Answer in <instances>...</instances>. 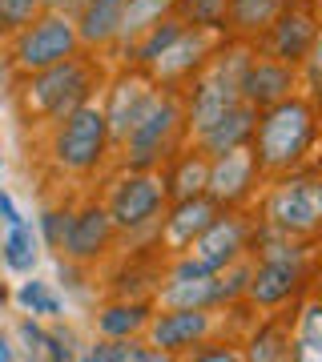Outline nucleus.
I'll return each mask as SVG.
<instances>
[{
	"label": "nucleus",
	"instance_id": "2f4dec72",
	"mask_svg": "<svg viewBox=\"0 0 322 362\" xmlns=\"http://www.w3.org/2000/svg\"><path fill=\"white\" fill-rule=\"evenodd\" d=\"M302 61H306V85H310V93H314V101L322 105V33L314 37V45H310V52Z\"/></svg>",
	"mask_w": 322,
	"mask_h": 362
},
{
	"label": "nucleus",
	"instance_id": "393cba45",
	"mask_svg": "<svg viewBox=\"0 0 322 362\" xmlns=\"http://www.w3.org/2000/svg\"><path fill=\"white\" fill-rule=\"evenodd\" d=\"M226 8L230 0H173V16L202 28H226Z\"/></svg>",
	"mask_w": 322,
	"mask_h": 362
},
{
	"label": "nucleus",
	"instance_id": "c9c22d12",
	"mask_svg": "<svg viewBox=\"0 0 322 362\" xmlns=\"http://www.w3.org/2000/svg\"><path fill=\"white\" fill-rule=\"evenodd\" d=\"M0 161H4V149H0Z\"/></svg>",
	"mask_w": 322,
	"mask_h": 362
},
{
	"label": "nucleus",
	"instance_id": "a211bd4d",
	"mask_svg": "<svg viewBox=\"0 0 322 362\" xmlns=\"http://www.w3.org/2000/svg\"><path fill=\"white\" fill-rule=\"evenodd\" d=\"M125 4L129 0H85L81 13L73 16L81 37V49H109L121 33V21H125Z\"/></svg>",
	"mask_w": 322,
	"mask_h": 362
},
{
	"label": "nucleus",
	"instance_id": "6ab92c4d",
	"mask_svg": "<svg viewBox=\"0 0 322 362\" xmlns=\"http://www.w3.org/2000/svg\"><path fill=\"white\" fill-rule=\"evenodd\" d=\"M254 125H258V109L250 101H238L234 109H226L206 133H197L193 141H197L202 153H226V149H238V145L250 141V137H254Z\"/></svg>",
	"mask_w": 322,
	"mask_h": 362
},
{
	"label": "nucleus",
	"instance_id": "6e6552de",
	"mask_svg": "<svg viewBox=\"0 0 322 362\" xmlns=\"http://www.w3.org/2000/svg\"><path fill=\"white\" fill-rule=\"evenodd\" d=\"M266 221L278 233L322 230V177H286L266 197Z\"/></svg>",
	"mask_w": 322,
	"mask_h": 362
},
{
	"label": "nucleus",
	"instance_id": "9b49d317",
	"mask_svg": "<svg viewBox=\"0 0 322 362\" xmlns=\"http://www.w3.org/2000/svg\"><path fill=\"white\" fill-rule=\"evenodd\" d=\"M117 226L109 218V209L101 202H89V206L73 209L69 218V230H64V242H61V254L73 262H97L105 250H113L117 242Z\"/></svg>",
	"mask_w": 322,
	"mask_h": 362
},
{
	"label": "nucleus",
	"instance_id": "5701e85b",
	"mask_svg": "<svg viewBox=\"0 0 322 362\" xmlns=\"http://www.w3.org/2000/svg\"><path fill=\"white\" fill-rule=\"evenodd\" d=\"M206 173H209V161L202 149H190V153L178 161V169H173V177H169V189H173V197H193V194H206Z\"/></svg>",
	"mask_w": 322,
	"mask_h": 362
},
{
	"label": "nucleus",
	"instance_id": "4be33fe9",
	"mask_svg": "<svg viewBox=\"0 0 322 362\" xmlns=\"http://www.w3.org/2000/svg\"><path fill=\"white\" fill-rule=\"evenodd\" d=\"M37 246H40V238L28 230L25 221H16V226H8L4 242H0V262H4L13 274H28L33 266H37V258H40Z\"/></svg>",
	"mask_w": 322,
	"mask_h": 362
},
{
	"label": "nucleus",
	"instance_id": "f257e3e1",
	"mask_svg": "<svg viewBox=\"0 0 322 362\" xmlns=\"http://www.w3.org/2000/svg\"><path fill=\"white\" fill-rule=\"evenodd\" d=\"M105 85V69L89 52H73L49 69L37 73H16L13 81V101L25 125H52L64 113H73L77 105L93 101V93Z\"/></svg>",
	"mask_w": 322,
	"mask_h": 362
},
{
	"label": "nucleus",
	"instance_id": "2eb2a0df",
	"mask_svg": "<svg viewBox=\"0 0 322 362\" xmlns=\"http://www.w3.org/2000/svg\"><path fill=\"white\" fill-rule=\"evenodd\" d=\"M294 93V65H286L278 57H246V69H242V97L254 109H270L274 101H282Z\"/></svg>",
	"mask_w": 322,
	"mask_h": 362
},
{
	"label": "nucleus",
	"instance_id": "f3484780",
	"mask_svg": "<svg viewBox=\"0 0 322 362\" xmlns=\"http://www.w3.org/2000/svg\"><path fill=\"white\" fill-rule=\"evenodd\" d=\"M214 218H218V202H214L209 194L181 197L178 206H173V214L166 218V233H161V242H166L173 254H185V250H190V242L206 230Z\"/></svg>",
	"mask_w": 322,
	"mask_h": 362
},
{
	"label": "nucleus",
	"instance_id": "4468645a",
	"mask_svg": "<svg viewBox=\"0 0 322 362\" xmlns=\"http://www.w3.org/2000/svg\"><path fill=\"white\" fill-rule=\"evenodd\" d=\"M314 37H318V13L290 0L266 28V49H270V57H278L286 65H298L310 52Z\"/></svg>",
	"mask_w": 322,
	"mask_h": 362
},
{
	"label": "nucleus",
	"instance_id": "e433bc0d",
	"mask_svg": "<svg viewBox=\"0 0 322 362\" xmlns=\"http://www.w3.org/2000/svg\"><path fill=\"white\" fill-rule=\"evenodd\" d=\"M318 290H322V278H318Z\"/></svg>",
	"mask_w": 322,
	"mask_h": 362
},
{
	"label": "nucleus",
	"instance_id": "20e7f679",
	"mask_svg": "<svg viewBox=\"0 0 322 362\" xmlns=\"http://www.w3.org/2000/svg\"><path fill=\"white\" fill-rule=\"evenodd\" d=\"M4 52H8L13 73H37V69H49L57 61H64V57L81 52V37H77L73 16L45 8L21 33H13V37L4 40Z\"/></svg>",
	"mask_w": 322,
	"mask_h": 362
},
{
	"label": "nucleus",
	"instance_id": "bb28decb",
	"mask_svg": "<svg viewBox=\"0 0 322 362\" xmlns=\"http://www.w3.org/2000/svg\"><path fill=\"white\" fill-rule=\"evenodd\" d=\"M40 13H45V0H0V40L21 33Z\"/></svg>",
	"mask_w": 322,
	"mask_h": 362
},
{
	"label": "nucleus",
	"instance_id": "7c9ffc66",
	"mask_svg": "<svg viewBox=\"0 0 322 362\" xmlns=\"http://www.w3.org/2000/svg\"><path fill=\"white\" fill-rule=\"evenodd\" d=\"M21 334H25V342L45 346V354H49V358H73V350L61 342V334H45V330H40V326H33V322H21Z\"/></svg>",
	"mask_w": 322,
	"mask_h": 362
},
{
	"label": "nucleus",
	"instance_id": "423d86ee",
	"mask_svg": "<svg viewBox=\"0 0 322 362\" xmlns=\"http://www.w3.org/2000/svg\"><path fill=\"white\" fill-rule=\"evenodd\" d=\"M101 206L109 209V218H113L117 230L137 233L161 214V206H166V185L149 169H125L117 181H109V194H105Z\"/></svg>",
	"mask_w": 322,
	"mask_h": 362
},
{
	"label": "nucleus",
	"instance_id": "a878e982",
	"mask_svg": "<svg viewBox=\"0 0 322 362\" xmlns=\"http://www.w3.org/2000/svg\"><path fill=\"white\" fill-rule=\"evenodd\" d=\"M89 358L93 362H154L161 358V350H145L129 338H101L89 346Z\"/></svg>",
	"mask_w": 322,
	"mask_h": 362
},
{
	"label": "nucleus",
	"instance_id": "b1692460",
	"mask_svg": "<svg viewBox=\"0 0 322 362\" xmlns=\"http://www.w3.org/2000/svg\"><path fill=\"white\" fill-rule=\"evenodd\" d=\"M294 354L298 358H322V302H310L306 310L298 314Z\"/></svg>",
	"mask_w": 322,
	"mask_h": 362
},
{
	"label": "nucleus",
	"instance_id": "0eeeda50",
	"mask_svg": "<svg viewBox=\"0 0 322 362\" xmlns=\"http://www.w3.org/2000/svg\"><path fill=\"white\" fill-rule=\"evenodd\" d=\"M161 97V85H157L142 65H129L125 73H117L109 81V97H105V125H109V141L113 149L129 137V129L142 121L154 101Z\"/></svg>",
	"mask_w": 322,
	"mask_h": 362
},
{
	"label": "nucleus",
	"instance_id": "72a5a7b5",
	"mask_svg": "<svg viewBox=\"0 0 322 362\" xmlns=\"http://www.w3.org/2000/svg\"><path fill=\"white\" fill-rule=\"evenodd\" d=\"M0 358H13V346H8V338L0 334Z\"/></svg>",
	"mask_w": 322,
	"mask_h": 362
},
{
	"label": "nucleus",
	"instance_id": "7ed1b4c3",
	"mask_svg": "<svg viewBox=\"0 0 322 362\" xmlns=\"http://www.w3.org/2000/svg\"><path fill=\"white\" fill-rule=\"evenodd\" d=\"M254 133H258V141H254L258 169L286 173L290 165L302 161V153L314 141V109L290 93V97H282V101H274L266 109V117L254 125Z\"/></svg>",
	"mask_w": 322,
	"mask_h": 362
},
{
	"label": "nucleus",
	"instance_id": "f03ea898",
	"mask_svg": "<svg viewBox=\"0 0 322 362\" xmlns=\"http://www.w3.org/2000/svg\"><path fill=\"white\" fill-rule=\"evenodd\" d=\"M45 129H49L52 165L61 173H69V177H93L105 165L109 149H113L109 125H105V109L97 101L77 105L73 113H64L61 121H52Z\"/></svg>",
	"mask_w": 322,
	"mask_h": 362
},
{
	"label": "nucleus",
	"instance_id": "cd10ccee",
	"mask_svg": "<svg viewBox=\"0 0 322 362\" xmlns=\"http://www.w3.org/2000/svg\"><path fill=\"white\" fill-rule=\"evenodd\" d=\"M16 302L25 306V310L40 314V318H57L61 314V298L49 290V282H21V290H16Z\"/></svg>",
	"mask_w": 322,
	"mask_h": 362
},
{
	"label": "nucleus",
	"instance_id": "aec40b11",
	"mask_svg": "<svg viewBox=\"0 0 322 362\" xmlns=\"http://www.w3.org/2000/svg\"><path fill=\"white\" fill-rule=\"evenodd\" d=\"M290 0H230V8H226V16H230L234 33H242V37H250V33H266L270 28V21L278 13H282Z\"/></svg>",
	"mask_w": 322,
	"mask_h": 362
},
{
	"label": "nucleus",
	"instance_id": "f8f14e48",
	"mask_svg": "<svg viewBox=\"0 0 322 362\" xmlns=\"http://www.w3.org/2000/svg\"><path fill=\"white\" fill-rule=\"evenodd\" d=\"M258 177V157L250 145H238V149H226V153H214L206 173V194L218 202V206H238L242 197H250Z\"/></svg>",
	"mask_w": 322,
	"mask_h": 362
},
{
	"label": "nucleus",
	"instance_id": "9d476101",
	"mask_svg": "<svg viewBox=\"0 0 322 362\" xmlns=\"http://www.w3.org/2000/svg\"><path fill=\"white\" fill-rule=\"evenodd\" d=\"M218 33L222 28H202V25H185L181 28V37L169 45L166 52H157L154 61L145 65V73L161 85V89H169V85H181V81H190L197 69L206 65L209 57L218 52Z\"/></svg>",
	"mask_w": 322,
	"mask_h": 362
},
{
	"label": "nucleus",
	"instance_id": "1a4fd4ad",
	"mask_svg": "<svg viewBox=\"0 0 322 362\" xmlns=\"http://www.w3.org/2000/svg\"><path fill=\"white\" fill-rule=\"evenodd\" d=\"M242 250H246V221L242 218H222L218 214V218L190 242V250L178 258L173 274H222L238 262Z\"/></svg>",
	"mask_w": 322,
	"mask_h": 362
},
{
	"label": "nucleus",
	"instance_id": "dca6fc26",
	"mask_svg": "<svg viewBox=\"0 0 322 362\" xmlns=\"http://www.w3.org/2000/svg\"><path fill=\"white\" fill-rule=\"evenodd\" d=\"M298 282H302V262H298L294 254L270 250L266 262L250 274L246 290H250V298L262 302V306H278V302H286V298L298 290Z\"/></svg>",
	"mask_w": 322,
	"mask_h": 362
},
{
	"label": "nucleus",
	"instance_id": "c85d7f7f",
	"mask_svg": "<svg viewBox=\"0 0 322 362\" xmlns=\"http://www.w3.org/2000/svg\"><path fill=\"white\" fill-rule=\"evenodd\" d=\"M69 218H73V209H64V206L45 209V214H40V238H45V246L57 250V254H61V242H64V230H69Z\"/></svg>",
	"mask_w": 322,
	"mask_h": 362
},
{
	"label": "nucleus",
	"instance_id": "39448f33",
	"mask_svg": "<svg viewBox=\"0 0 322 362\" xmlns=\"http://www.w3.org/2000/svg\"><path fill=\"white\" fill-rule=\"evenodd\" d=\"M185 125V113H181V101L173 93L161 89V97L154 101V109L129 129V137L117 149H121V165L125 169H154L161 165L173 145H178V133Z\"/></svg>",
	"mask_w": 322,
	"mask_h": 362
},
{
	"label": "nucleus",
	"instance_id": "c756f323",
	"mask_svg": "<svg viewBox=\"0 0 322 362\" xmlns=\"http://www.w3.org/2000/svg\"><path fill=\"white\" fill-rule=\"evenodd\" d=\"M254 358H286L290 354V334L286 330H266V334L254 338Z\"/></svg>",
	"mask_w": 322,
	"mask_h": 362
},
{
	"label": "nucleus",
	"instance_id": "f704fd0d",
	"mask_svg": "<svg viewBox=\"0 0 322 362\" xmlns=\"http://www.w3.org/2000/svg\"><path fill=\"white\" fill-rule=\"evenodd\" d=\"M314 13H318V21H322V0H314Z\"/></svg>",
	"mask_w": 322,
	"mask_h": 362
},
{
	"label": "nucleus",
	"instance_id": "473e14b6",
	"mask_svg": "<svg viewBox=\"0 0 322 362\" xmlns=\"http://www.w3.org/2000/svg\"><path fill=\"white\" fill-rule=\"evenodd\" d=\"M0 218H4V226H16V221H25L21 218V209H16V202L8 197V189L0 185Z\"/></svg>",
	"mask_w": 322,
	"mask_h": 362
},
{
	"label": "nucleus",
	"instance_id": "412c9836",
	"mask_svg": "<svg viewBox=\"0 0 322 362\" xmlns=\"http://www.w3.org/2000/svg\"><path fill=\"white\" fill-rule=\"evenodd\" d=\"M145 326H149V310L142 302H117V306H105L97 314V330L105 338H133L142 334Z\"/></svg>",
	"mask_w": 322,
	"mask_h": 362
},
{
	"label": "nucleus",
	"instance_id": "ddd939ff",
	"mask_svg": "<svg viewBox=\"0 0 322 362\" xmlns=\"http://www.w3.org/2000/svg\"><path fill=\"white\" fill-rule=\"evenodd\" d=\"M209 322H214L209 306H169L161 314H149L145 330H149V342L161 354H178L185 346H197L209 334Z\"/></svg>",
	"mask_w": 322,
	"mask_h": 362
}]
</instances>
